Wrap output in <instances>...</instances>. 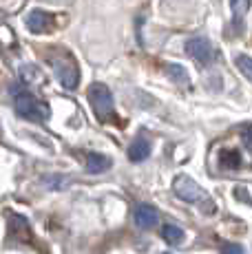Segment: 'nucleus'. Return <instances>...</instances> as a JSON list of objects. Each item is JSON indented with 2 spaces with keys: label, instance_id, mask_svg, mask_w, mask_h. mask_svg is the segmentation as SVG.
I'll return each instance as SVG.
<instances>
[{
  "label": "nucleus",
  "instance_id": "f257e3e1",
  "mask_svg": "<svg viewBox=\"0 0 252 254\" xmlns=\"http://www.w3.org/2000/svg\"><path fill=\"white\" fill-rule=\"evenodd\" d=\"M47 62L60 80V84L66 91H73L80 84V69H77L73 56L66 49H53V53H47Z\"/></svg>",
  "mask_w": 252,
  "mask_h": 254
},
{
  "label": "nucleus",
  "instance_id": "f03ea898",
  "mask_svg": "<svg viewBox=\"0 0 252 254\" xmlns=\"http://www.w3.org/2000/svg\"><path fill=\"white\" fill-rule=\"evenodd\" d=\"M13 109H16V113L22 120H29V122H47L51 115L49 106L27 91H18V93L13 91Z\"/></svg>",
  "mask_w": 252,
  "mask_h": 254
},
{
  "label": "nucleus",
  "instance_id": "7ed1b4c3",
  "mask_svg": "<svg viewBox=\"0 0 252 254\" xmlns=\"http://www.w3.org/2000/svg\"><path fill=\"white\" fill-rule=\"evenodd\" d=\"M89 102H91V109L93 113L98 115L100 122H109L115 120V104H113V93H111L109 86L104 84H91L89 86Z\"/></svg>",
  "mask_w": 252,
  "mask_h": 254
},
{
  "label": "nucleus",
  "instance_id": "20e7f679",
  "mask_svg": "<svg viewBox=\"0 0 252 254\" xmlns=\"http://www.w3.org/2000/svg\"><path fill=\"white\" fill-rule=\"evenodd\" d=\"M186 53L195 62H199L201 66H206L212 62V45L206 40V38H190V40L186 42Z\"/></svg>",
  "mask_w": 252,
  "mask_h": 254
},
{
  "label": "nucleus",
  "instance_id": "39448f33",
  "mask_svg": "<svg viewBox=\"0 0 252 254\" xmlns=\"http://www.w3.org/2000/svg\"><path fill=\"white\" fill-rule=\"evenodd\" d=\"M25 24L31 33H49L53 27H56V18L51 13L42 11V9H36L25 18Z\"/></svg>",
  "mask_w": 252,
  "mask_h": 254
},
{
  "label": "nucleus",
  "instance_id": "423d86ee",
  "mask_svg": "<svg viewBox=\"0 0 252 254\" xmlns=\"http://www.w3.org/2000/svg\"><path fill=\"white\" fill-rule=\"evenodd\" d=\"M175 192L179 199H184V201H199V199H203V190L197 186L195 182H192L190 177H177L175 179Z\"/></svg>",
  "mask_w": 252,
  "mask_h": 254
},
{
  "label": "nucleus",
  "instance_id": "0eeeda50",
  "mask_svg": "<svg viewBox=\"0 0 252 254\" xmlns=\"http://www.w3.org/2000/svg\"><path fill=\"white\" fill-rule=\"evenodd\" d=\"M133 219H135V223H137L139 228H146V230H148V228L157 226L159 214H157V210H155L153 206H148V203H139V206L135 208Z\"/></svg>",
  "mask_w": 252,
  "mask_h": 254
},
{
  "label": "nucleus",
  "instance_id": "6e6552de",
  "mask_svg": "<svg viewBox=\"0 0 252 254\" xmlns=\"http://www.w3.org/2000/svg\"><path fill=\"white\" fill-rule=\"evenodd\" d=\"M148 155H151V141L148 139L137 137L133 144L128 146V159L130 162H144Z\"/></svg>",
  "mask_w": 252,
  "mask_h": 254
},
{
  "label": "nucleus",
  "instance_id": "1a4fd4ad",
  "mask_svg": "<svg viewBox=\"0 0 252 254\" xmlns=\"http://www.w3.org/2000/svg\"><path fill=\"white\" fill-rule=\"evenodd\" d=\"M109 166H111V159L106 157V155H102V153H89L86 155V170H89L91 175L104 173Z\"/></svg>",
  "mask_w": 252,
  "mask_h": 254
},
{
  "label": "nucleus",
  "instance_id": "9d476101",
  "mask_svg": "<svg viewBox=\"0 0 252 254\" xmlns=\"http://www.w3.org/2000/svg\"><path fill=\"white\" fill-rule=\"evenodd\" d=\"M250 4H252V0H230V11H232L235 22L244 20L246 13L250 11Z\"/></svg>",
  "mask_w": 252,
  "mask_h": 254
},
{
  "label": "nucleus",
  "instance_id": "9b49d317",
  "mask_svg": "<svg viewBox=\"0 0 252 254\" xmlns=\"http://www.w3.org/2000/svg\"><path fill=\"white\" fill-rule=\"evenodd\" d=\"M162 237L164 241L173 243V246H177L179 241H184V230L179 226H173V223H166V226L162 228Z\"/></svg>",
  "mask_w": 252,
  "mask_h": 254
},
{
  "label": "nucleus",
  "instance_id": "f8f14e48",
  "mask_svg": "<svg viewBox=\"0 0 252 254\" xmlns=\"http://www.w3.org/2000/svg\"><path fill=\"white\" fill-rule=\"evenodd\" d=\"M164 71L171 75V80L173 82H179V84H188V73H186V69H184L182 64H164Z\"/></svg>",
  "mask_w": 252,
  "mask_h": 254
},
{
  "label": "nucleus",
  "instance_id": "ddd939ff",
  "mask_svg": "<svg viewBox=\"0 0 252 254\" xmlns=\"http://www.w3.org/2000/svg\"><path fill=\"white\" fill-rule=\"evenodd\" d=\"M221 164L226 166H230V168H239L241 166V157H239V153H237V150H224V153H221Z\"/></svg>",
  "mask_w": 252,
  "mask_h": 254
},
{
  "label": "nucleus",
  "instance_id": "4468645a",
  "mask_svg": "<svg viewBox=\"0 0 252 254\" xmlns=\"http://www.w3.org/2000/svg\"><path fill=\"white\" fill-rule=\"evenodd\" d=\"M237 69H239V71L244 73V75L252 82V58H248V56H239V58H237Z\"/></svg>",
  "mask_w": 252,
  "mask_h": 254
},
{
  "label": "nucleus",
  "instance_id": "2eb2a0df",
  "mask_svg": "<svg viewBox=\"0 0 252 254\" xmlns=\"http://www.w3.org/2000/svg\"><path fill=\"white\" fill-rule=\"evenodd\" d=\"M221 254H246L241 246H235V243H228V246L221 248Z\"/></svg>",
  "mask_w": 252,
  "mask_h": 254
}]
</instances>
